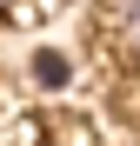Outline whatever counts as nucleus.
Returning a JSON list of instances; mask_svg holds the SVG:
<instances>
[{"label":"nucleus","mask_w":140,"mask_h":146,"mask_svg":"<svg viewBox=\"0 0 140 146\" xmlns=\"http://www.w3.org/2000/svg\"><path fill=\"white\" fill-rule=\"evenodd\" d=\"M107 33L140 53V0H107Z\"/></svg>","instance_id":"nucleus-1"}]
</instances>
